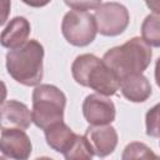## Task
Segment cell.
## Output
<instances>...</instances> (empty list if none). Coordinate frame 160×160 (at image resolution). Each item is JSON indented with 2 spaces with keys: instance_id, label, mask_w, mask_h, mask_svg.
<instances>
[{
  "instance_id": "obj_21",
  "label": "cell",
  "mask_w": 160,
  "mask_h": 160,
  "mask_svg": "<svg viewBox=\"0 0 160 160\" xmlns=\"http://www.w3.org/2000/svg\"><path fill=\"white\" fill-rule=\"evenodd\" d=\"M35 160H54V159H51L49 156H40V158H36Z\"/></svg>"
},
{
  "instance_id": "obj_16",
  "label": "cell",
  "mask_w": 160,
  "mask_h": 160,
  "mask_svg": "<svg viewBox=\"0 0 160 160\" xmlns=\"http://www.w3.org/2000/svg\"><path fill=\"white\" fill-rule=\"evenodd\" d=\"M92 150L84 135H78L71 146L64 152L65 160H92Z\"/></svg>"
},
{
  "instance_id": "obj_5",
  "label": "cell",
  "mask_w": 160,
  "mask_h": 160,
  "mask_svg": "<svg viewBox=\"0 0 160 160\" xmlns=\"http://www.w3.org/2000/svg\"><path fill=\"white\" fill-rule=\"evenodd\" d=\"M61 32L65 40L74 46H88L98 34L96 22L89 11H68L61 21Z\"/></svg>"
},
{
  "instance_id": "obj_4",
  "label": "cell",
  "mask_w": 160,
  "mask_h": 160,
  "mask_svg": "<svg viewBox=\"0 0 160 160\" xmlns=\"http://www.w3.org/2000/svg\"><path fill=\"white\" fill-rule=\"evenodd\" d=\"M65 106L66 96L58 86L40 84L32 91L31 121L41 130H45L52 124L64 121Z\"/></svg>"
},
{
  "instance_id": "obj_1",
  "label": "cell",
  "mask_w": 160,
  "mask_h": 160,
  "mask_svg": "<svg viewBox=\"0 0 160 160\" xmlns=\"http://www.w3.org/2000/svg\"><path fill=\"white\" fill-rule=\"evenodd\" d=\"M151 58V48L141 38L135 36L120 46L109 49L101 60L121 80L132 74H142L150 65Z\"/></svg>"
},
{
  "instance_id": "obj_6",
  "label": "cell",
  "mask_w": 160,
  "mask_h": 160,
  "mask_svg": "<svg viewBox=\"0 0 160 160\" xmlns=\"http://www.w3.org/2000/svg\"><path fill=\"white\" fill-rule=\"evenodd\" d=\"M96 30L104 36H118L122 34L129 22V10L120 2H101L94 14Z\"/></svg>"
},
{
  "instance_id": "obj_9",
  "label": "cell",
  "mask_w": 160,
  "mask_h": 160,
  "mask_svg": "<svg viewBox=\"0 0 160 160\" xmlns=\"http://www.w3.org/2000/svg\"><path fill=\"white\" fill-rule=\"evenodd\" d=\"M92 154L99 158H106L114 152L118 145V132L111 125L89 126L84 134Z\"/></svg>"
},
{
  "instance_id": "obj_13",
  "label": "cell",
  "mask_w": 160,
  "mask_h": 160,
  "mask_svg": "<svg viewBox=\"0 0 160 160\" xmlns=\"http://www.w3.org/2000/svg\"><path fill=\"white\" fill-rule=\"evenodd\" d=\"M46 144L55 151L64 154L74 142L78 134H75L64 121L50 125L44 130Z\"/></svg>"
},
{
  "instance_id": "obj_17",
  "label": "cell",
  "mask_w": 160,
  "mask_h": 160,
  "mask_svg": "<svg viewBox=\"0 0 160 160\" xmlns=\"http://www.w3.org/2000/svg\"><path fill=\"white\" fill-rule=\"evenodd\" d=\"M146 134L152 138H159V105L151 108L145 116Z\"/></svg>"
},
{
  "instance_id": "obj_12",
  "label": "cell",
  "mask_w": 160,
  "mask_h": 160,
  "mask_svg": "<svg viewBox=\"0 0 160 160\" xmlns=\"http://www.w3.org/2000/svg\"><path fill=\"white\" fill-rule=\"evenodd\" d=\"M121 94L131 102H144L151 95V85L142 74H132L120 80Z\"/></svg>"
},
{
  "instance_id": "obj_8",
  "label": "cell",
  "mask_w": 160,
  "mask_h": 160,
  "mask_svg": "<svg viewBox=\"0 0 160 160\" xmlns=\"http://www.w3.org/2000/svg\"><path fill=\"white\" fill-rule=\"evenodd\" d=\"M0 151L11 160H28L32 151L31 140L24 130H4L0 136Z\"/></svg>"
},
{
  "instance_id": "obj_18",
  "label": "cell",
  "mask_w": 160,
  "mask_h": 160,
  "mask_svg": "<svg viewBox=\"0 0 160 160\" xmlns=\"http://www.w3.org/2000/svg\"><path fill=\"white\" fill-rule=\"evenodd\" d=\"M68 6L76 11H88V10H96L101 1H65Z\"/></svg>"
},
{
  "instance_id": "obj_19",
  "label": "cell",
  "mask_w": 160,
  "mask_h": 160,
  "mask_svg": "<svg viewBox=\"0 0 160 160\" xmlns=\"http://www.w3.org/2000/svg\"><path fill=\"white\" fill-rule=\"evenodd\" d=\"M11 2L8 0H0V26L4 25L10 15Z\"/></svg>"
},
{
  "instance_id": "obj_15",
  "label": "cell",
  "mask_w": 160,
  "mask_h": 160,
  "mask_svg": "<svg viewBox=\"0 0 160 160\" xmlns=\"http://www.w3.org/2000/svg\"><path fill=\"white\" fill-rule=\"evenodd\" d=\"M121 160H160L159 156L144 142L132 141L125 146Z\"/></svg>"
},
{
  "instance_id": "obj_3",
  "label": "cell",
  "mask_w": 160,
  "mask_h": 160,
  "mask_svg": "<svg viewBox=\"0 0 160 160\" xmlns=\"http://www.w3.org/2000/svg\"><path fill=\"white\" fill-rule=\"evenodd\" d=\"M71 74L78 84L106 98L115 95L120 86L119 78L94 54L76 56L71 65Z\"/></svg>"
},
{
  "instance_id": "obj_14",
  "label": "cell",
  "mask_w": 160,
  "mask_h": 160,
  "mask_svg": "<svg viewBox=\"0 0 160 160\" xmlns=\"http://www.w3.org/2000/svg\"><path fill=\"white\" fill-rule=\"evenodd\" d=\"M141 39L150 48L160 46V15L150 14L141 24Z\"/></svg>"
},
{
  "instance_id": "obj_7",
  "label": "cell",
  "mask_w": 160,
  "mask_h": 160,
  "mask_svg": "<svg viewBox=\"0 0 160 160\" xmlns=\"http://www.w3.org/2000/svg\"><path fill=\"white\" fill-rule=\"evenodd\" d=\"M82 114L91 126L110 125L116 116L114 102L102 95L90 94L82 101Z\"/></svg>"
},
{
  "instance_id": "obj_20",
  "label": "cell",
  "mask_w": 160,
  "mask_h": 160,
  "mask_svg": "<svg viewBox=\"0 0 160 160\" xmlns=\"http://www.w3.org/2000/svg\"><path fill=\"white\" fill-rule=\"evenodd\" d=\"M6 95H8V89H6V85L4 81L0 80V105L5 101L6 99Z\"/></svg>"
},
{
  "instance_id": "obj_11",
  "label": "cell",
  "mask_w": 160,
  "mask_h": 160,
  "mask_svg": "<svg viewBox=\"0 0 160 160\" xmlns=\"http://www.w3.org/2000/svg\"><path fill=\"white\" fill-rule=\"evenodd\" d=\"M30 31H31V26L29 20L24 16H15L1 31L0 44L1 46L9 50L19 49L29 40Z\"/></svg>"
},
{
  "instance_id": "obj_10",
  "label": "cell",
  "mask_w": 160,
  "mask_h": 160,
  "mask_svg": "<svg viewBox=\"0 0 160 160\" xmlns=\"http://www.w3.org/2000/svg\"><path fill=\"white\" fill-rule=\"evenodd\" d=\"M31 111L18 100H6L0 105V130H26L31 125Z\"/></svg>"
},
{
  "instance_id": "obj_2",
  "label": "cell",
  "mask_w": 160,
  "mask_h": 160,
  "mask_svg": "<svg viewBox=\"0 0 160 160\" xmlns=\"http://www.w3.org/2000/svg\"><path fill=\"white\" fill-rule=\"evenodd\" d=\"M6 70L19 84L25 86L40 85L44 76V46L35 39L6 54Z\"/></svg>"
},
{
  "instance_id": "obj_22",
  "label": "cell",
  "mask_w": 160,
  "mask_h": 160,
  "mask_svg": "<svg viewBox=\"0 0 160 160\" xmlns=\"http://www.w3.org/2000/svg\"><path fill=\"white\" fill-rule=\"evenodd\" d=\"M0 160H6L5 158H2V156H0Z\"/></svg>"
}]
</instances>
